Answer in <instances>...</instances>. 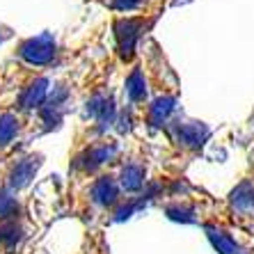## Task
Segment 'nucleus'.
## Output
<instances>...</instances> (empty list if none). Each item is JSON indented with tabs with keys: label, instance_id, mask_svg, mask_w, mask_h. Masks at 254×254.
I'll return each mask as SVG.
<instances>
[{
	"label": "nucleus",
	"instance_id": "f257e3e1",
	"mask_svg": "<svg viewBox=\"0 0 254 254\" xmlns=\"http://www.w3.org/2000/svg\"><path fill=\"white\" fill-rule=\"evenodd\" d=\"M18 53L30 64H48L55 58V42L48 35L35 37V39H28V42L21 44Z\"/></svg>",
	"mask_w": 254,
	"mask_h": 254
},
{
	"label": "nucleus",
	"instance_id": "f03ea898",
	"mask_svg": "<svg viewBox=\"0 0 254 254\" xmlns=\"http://www.w3.org/2000/svg\"><path fill=\"white\" fill-rule=\"evenodd\" d=\"M177 137L184 147L190 149H197L204 144V140L208 137V128L199 122H188V124H181L177 126Z\"/></svg>",
	"mask_w": 254,
	"mask_h": 254
},
{
	"label": "nucleus",
	"instance_id": "7ed1b4c3",
	"mask_svg": "<svg viewBox=\"0 0 254 254\" xmlns=\"http://www.w3.org/2000/svg\"><path fill=\"white\" fill-rule=\"evenodd\" d=\"M137 37H140V28H137V21H119L117 23V39H119V51L124 58H130L133 53V46H135Z\"/></svg>",
	"mask_w": 254,
	"mask_h": 254
},
{
	"label": "nucleus",
	"instance_id": "20e7f679",
	"mask_svg": "<svg viewBox=\"0 0 254 254\" xmlns=\"http://www.w3.org/2000/svg\"><path fill=\"white\" fill-rule=\"evenodd\" d=\"M37 167H39V156H30V158H23L21 163H16V167L12 170V177H9V184L12 188H23V186L30 184V179L35 177Z\"/></svg>",
	"mask_w": 254,
	"mask_h": 254
},
{
	"label": "nucleus",
	"instance_id": "39448f33",
	"mask_svg": "<svg viewBox=\"0 0 254 254\" xmlns=\"http://www.w3.org/2000/svg\"><path fill=\"white\" fill-rule=\"evenodd\" d=\"M231 208L238 213H250L254 208V184L252 181H243L231 192Z\"/></svg>",
	"mask_w": 254,
	"mask_h": 254
},
{
	"label": "nucleus",
	"instance_id": "423d86ee",
	"mask_svg": "<svg viewBox=\"0 0 254 254\" xmlns=\"http://www.w3.org/2000/svg\"><path fill=\"white\" fill-rule=\"evenodd\" d=\"M92 195H94V201L96 204H103V206H110L117 201V186L110 177H103L99 179L92 188Z\"/></svg>",
	"mask_w": 254,
	"mask_h": 254
},
{
	"label": "nucleus",
	"instance_id": "0eeeda50",
	"mask_svg": "<svg viewBox=\"0 0 254 254\" xmlns=\"http://www.w3.org/2000/svg\"><path fill=\"white\" fill-rule=\"evenodd\" d=\"M206 231H208V238H211L213 248L218 250L220 254H238V245L229 234L215 229V227H206Z\"/></svg>",
	"mask_w": 254,
	"mask_h": 254
},
{
	"label": "nucleus",
	"instance_id": "6e6552de",
	"mask_svg": "<svg viewBox=\"0 0 254 254\" xmlns=\"http://www.w3.org/2000/svg\"><path fill=\"white\" fill-rule=\"evenodd\" d=\"M46 99V80H37L35 85H30L21 96V108H37L42 106Z\"/></svg>",
	"mask_w": 254,
	"mask_h": 254
},
{
	"label": "nucleus",
	"instance_id": "1a4fd4ad",
	"mask_svg": "<svg viewBox=\"0 0 254 254\" xmlns=\"http://www.w3.org/2000/svg\"><path fill=\"white\" fill-rule=\"evenodd\" d=\"M174 103H177V101L172 99V96H165V99L156 101L154 106H151V110H149V119H151V124H156V126L163 124V122L170 117L172 110H174Z\"/></svg>",
	"mask_w": 254,
	"mask_h": 254
},
{
	"label": "nucleus",
	"instance_id": "9d476101",
	"mask_svg": "<svg viewBox=\"0 0 254 254\" xmlns=\"http://www.w3.org/2000/svg\"><path fill=\"white\" fill-rule=\"evenodd\" d=\"M144 184V170L140 165H126L122 172V186L126 190H137Z\"/></svg>",
	"mask_w": 254,
	"mask_h": 254
},
{
	"label": "nucleus",
	"instance_id": "9b49d317",
	"mask_svg": "<svg viewBox=\"0 0 254 254\" xmlns=\"http://www.w3.org/2000/svg\"><path fill=\"white\" fill-rule=\"evenodd\" d=\"M126 92H128V96L133 101H142L144 96H147V87H144V76H142L140 71H133L128 76V80H126Z\"/></svg>",
	"mask_w": 254,
	"mask_h": 254
},
{
	"label": "nucleus",
	"instance_id": "f8f14e48",
	"mask_svg": "<svg viewBox=\"0 0 254 254\" xmlns=\"http://www.w3.org/2000/svg\"><path fill=\"white\" fill-rule=\"evenodd\" d=\"M16 130H18L16 117H12V115H2V117H0V147H2V144H9L12 137L16 135Z\"/></svg>",
	"mask_w": 254,
	"mask_h": 254
},
{
	"label": "nucleus",
	"instance_id": "ddd939ff",
	"mask_svg": "<svg viewBox=\"0 0 254 254\" xmlns=\"http://www.w3.org/2000/svg\"><path fill=\"white\" fill-rule=\"evenodd\" d=\"M18 204L9 192H0V220H12L16 218Z\"/></svg>",
	"mask_w": 254,
	"mask_h": 254
},
{
	"label": "nucleus",
	"instance_id": "4468645a",
	"mask_svg": "<svg viewBox=\"0 0 254 254\" xmlns=\"http://www.w3.org/2000/svg\"><path fill=\"white\" fill-rule=\"evenodd\" d=\"M21 241V229L16 225H0V243L7 245V248H14L16 243Z\"/></svg>",
	"mask_w": 254,
	"mask_h": 254
}]
</instances>
